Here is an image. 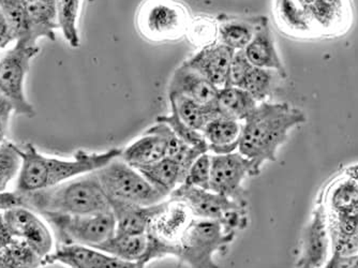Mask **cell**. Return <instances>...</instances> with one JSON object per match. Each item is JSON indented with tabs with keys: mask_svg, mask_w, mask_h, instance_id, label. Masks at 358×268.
<instances>
[{
	"mask_svg": "<svg viewBox=\"0 0 358 268\" xmlns=\"http://www.w3.org/2000/svg\"><path fill=\"white\" fill-rule=\"evenodd\" d=\"M307 122L299 108L287 102H262L243 122L238 152L259 175L266 162H275L289 132Z\"/></svg>",
	"mask_w": 358,
	"mask_h": 268,
	"instance_id": "1",
	"label": "cell"
},
{
	"mask_svg": "<svg viewBox=\"0 0 358 268\" xmlns=\"http://www.w3.org/2000/svg\"><path fill=\"white\" fill-rule=\"evenodd\" d=\"M193 220L192 211L180 199L170 197L157 205L146 230L148 249L140 264L146 267L156 260L176 258L179 245Z\"/></svg>",
	"mask_w": 358,
	"mask_h": 268,
	"instance_id": "4",
	"label": "cell"
},
{
	"mask_svg": "<svg viewBox=\"0 0 358 268\" xmlns=\"http://www.w3.org/2000/svg\"><path fill=\"white\" fill-rule=\"evenodd\" d=\"M110 201L138 206H154L168 197L159 192L142 173L120 157L94 171Z\"/></svg>",
	"mask_w": 358,
	"mask_h": 268,
	"instance_id": "6",
	"label": "cell"
},
{
	"mask_svg": "<svg viewBox=\"0 0 358 268\" xmlns=\"http://www.w3.org/2000/svg\"><path fill=\"white\" fill-rule=\"evenodd\" d=\"M170 131L168 125L156 122L140 139L122 149L120 158L136 169L166 158Z\"/></svg>",
	"mask_w": 358,
	"mask_h": 268,
	"instance_id": "16",
	"label": "cell"
},
{
	"mask_svg": "<svg viewBox=\"0 0 358 268\" xmlns=\"http://www.w3.org/2000/svg\"><path fill=\"white\" fill-rule=\"evenodd\" d=\"M170 197L184 201L194 218L218 221L236 233L248 227V203L237 202L220 193L186 185H180Z\"/></svg>",
	"mask_w": 358,
	"mask_h": 268,
	"instance_id": "7",
	"label": "cell"
},
{
	"mask_svg": "<svg viewBox=\"0 0 358 268\" xmlns=\"http://www.w3.org/2000/svg\"><path fill=\"white\" fill-rule=\"evenodd\" d=\"M331 255V241L327 213L323 206L315 201L299 239L295 266L323 268Z\"/></svg>",
	"mask_w": 358,
	"mask_h": 268,
	"instance_id": "12",
	"label": "cell"
},
{
	"mask_svg": "<svg viewBox=\"0 0 358 268\" xmlns=\"http://www.w3.org/2000/svg\"><path fill=\"white\" fill-rule=\"evenodd\" d=\"M122 150L120 148L108 149L103 153L78 150L73 158L62 159L45 156L28 143L21 147L23 163L16 179L15 190L30 193L53 188L80 175L99 170L113 159L120 157Z\"/></svg>",
	"mask_w": 358,
	"mask_h": 268,
	"instance_id": "2",
	"label": "cell"
},
{
	"mask_svg": "<svg viewBox=\"0 0 358 268\" xmlns=\"http://www.w3.org/2000/svg\"><path fill=\"white\" fill-rule=\"evenodd\" d=\"M219 88L184 64L177 68L169 85V94H180L205 106L215 104Z\"/></svg>",
	"mask_w": 358,
	"mask_h": 268,
	"instance_id": "20",
	"label": "cell"
},
{
	"mask_svg": "<svg viewBox=\"0 0 358 268\" xmlns=\"http://www.w3.org/2000/svg\"><path fill=\"white\" fill-rule=\"evenodd\" d=\"M51 264L68 268H146L138 262L124 261L96 248L80 245H58L42 261V266Z\"/></svg>",
	"mask_w": 358,
	"mask_h": 268,
	"instance_id": "15",
	"label": "cell"
},
{
	"mask_svg": "<svg viewBox=\"0 0 358 268\" xmlns=\"http://www.w3.org/2000/svg\"><path fill=\"white\" fill-rule=\"evenodd\" d=\"M39 52L38 45L15 43L0 58V92L13 104L14 114L28 118L36 116V110L26 97V76Z\"/></svg>",
	"mask_w": 358,
	"mask_h": 268,
	"instance_id": "9",
	"label": "cell"
},
{
	"mask_svg": "<svg viewBox=\"0 0 358 268\" xmlns=\"http://www.w3.org/2000/svg\"><path fill=\"white\" fill-rule=\"evenodd\" d=\"M57 235L59 245L96 248L115 234L116 221L112 211L96 215L42 213Z\"/></svg>",
	"mask_w": 358,
	"mask_h": 268,
	"instance_id": "8",
	"label": "cell"
},
{
	"mask_svg": "<svg viewBox=\"0 0 358 268\" xmlns=\"http://www.w3.org/2000/svg\"><path fill=\"white\" fill-rule=\"evenodd\" d=\"M257 176L252 163L237 150L225 155H211L210 190L237 202L248 203L243 183Z\"/></svg>",
	"mask_w": 358,
	"mask_h": 268,
	"instance_id": "11",
	"label": "cell"
},
{
	"mask_svg": "<svg viewBox=\"0 0 358 268\" xmlns=\"http://www.w3.org/2000/svg\"><path fill=\"white\" fill-rule=\"evenodd\" d=\"M24 206L22 193L17 191H0V211H9L15 207Z\"/></svg>",
	"mask_w": 358,
	"mask_h": 268,
	"instance_id": "38",
	"label": "cell"
},
{
	"mask_svg": "<svg viewBox=\"0 0 358 268\" xmlns=\"http://www.w3.org/2000/svg\"><path fill=\"white\" fill-rule=\"evenodd\" d=\"M215 104L219 116L243 122L259 104L243 88L227 85L219 90Z\"/></svg>",
	"mask_w": 358,
	"mask_h": 268,
	"instance_id": "23",
	"label": "cell"
},
{
	"mask_svg": "<svg viewBox=\"0 0 358 268\" xmlns=\"http://www.w3.org/2000/svg\"><path fill=\"white\" fill-rule=\"evenodd\" d=\"M14 113L13 104L7 97L0 92V142L6 140L10 118Z\"/></svg>",
	"mask_w": 358,
	"mask_h": 268,
	"instance_id": "37",
	"label": "cell"
},
{
	"mask_svg": "<svg viewBox=\"0 0 358 268\" xmlns=\"http://www.w3.org/2000/svg\"><path fill=\"white\" fill-rule=\"evenodd\" d=\"M156 122L168 125L171 130L175 133V136L179 140L182 141L185 144L194 147V148L201 149L203 152L209 153L208 146H207L206 141H205L202 133L190 128L188 125L185 124L174 108H171V113L169 115L157 117Z\"/></svg>",
	"mask_w": 358,
	"mask_h": 268,
	"instance_id": "33",
	"label": "cell"
},
{
	"mask_svg": "<svg viewBox=\"0 0 358 268\" xmlns=\"http://www.w3.org/2000/svg\"><path fill=\"white\" fill-rule=\"evenodd\" d=\"M22 195L24 206L40 215H96L110 211V199L96 172L80 175L53 188Z\"/></svg>",
	"mask_w": 358,
	"mask_h": 268,
	"instance_id": "3",
	"label": "cell"
},
{
	"mask_svg": "<svg viewBox=\"0 0 358 268\" xmlns=\"http://www.w3.org/2000/svg\"><path fill=\"white\" fill-rule=\"evenodd\" d=\"M250 64L257 68L275 70L287 76L282 60L275 48V37L271 31L268 20L262 16L261 23L255 31V37L243 50Z\"/></svg>",
	"mask_w": 358,
	"mask_h": 268,
	"instance_id": "19",
	"label": "cell"
},
{
	"mask_svg": "<svg viewBox=\"0 0 358 268\" xmlns=\"http://www.w3.org/2000/svg\"><path fill=\"white\" fill-rule=\"evenodd\" d=\"M15 239L6 223L3 211H0V251L11 245Z\"/></svg>",
	"mask_w": 358,
	"mask_h": 268,
	"instance_id": "41",
	"label": "cell"
},
{
	"mask_svg": "<svg viewBox=\"0 0 358 268\" xmlns=\"http://www.w3.org/2000/svg\"><path fill=\"white\" fill-rule=\"evenodd\" d=\"M317 201L329 217L358 216V163L331 177L320 191Z\"/></svg>",
	"mask_w": 358,
	"mask_h": 268,
	"instance_id": "13",
	"label": "cell"
},
{
	"mask_svg": "<svg viewBox=\"0 0 358 268\" xmlns=\"http://www.w3.org/2000/svg\"><path fill=\"white\" fill-rule=\"evenodd\" d=\"M236 234L218 221L194 218L179 245L176 259L189 268H219L215 258L227 253Z\"/></svg>",
	"mask_w": 358,
	"mask_h": 268,
	"instance_id": "5",
	"label": "cell"
},
{
	"mask_svg": "<svg viewBox=\"0 0 358 268\" xmlns=\"http://www.w3.org/2000/svg\"><path fill=\"white\" fill-rule=\"evenodd\" d=\"M243 122L227 117L210 120L202 131L211 155L231 154L238 150Z\"/></svg>",
	"mask_w": 358,
	"mask_h": 268,
	"instance_id": "21",
	"label": "cell"
},
{
	"mask_svg": "<svg viewBox=\"0 0 358 268\" xmlns=\"http://www.w3.org/2000/svg\"><path fill=\"white\" fill-rule=\"evenodd\" d=\"M187 36L195 46L211 45L218 42V21L208 16H201L189 24Z\"/></svg>",
	"mask_w": 358,
	"mask_h": 268,
	"instance_id": "34",
	"label": "cell"
},
{
	"mask_svg": "<svg viewBox=\"0 0 358 268\" xmlns=\"http://www.w3.org/2000/svg\"><path fill=\"white\" fill-rule=\"evenodd\" d=\"M262 16L250 19L223 17L218 22V42L233 51H243L255 37Z\"/></svg>",
	"mask_w": 358,
	"mask_h": 268,
	"instance_id": "24",
	"label": "cell"
},
{
	"mask_svg": "<svg viewBox=\"0 0 358 268\" xmlns=\"http://www.w3.org/2000/svg\"><path fill=\"white\" fill-rule=\"evenodd\" d=\"M0 265L5 268H38L42 266V259L25 241L15 239L0 251Z\"/></svg>",
	"mask_w": 358,
	"mask_h": 268,
	"instance_id": "31",
	"label": "cell"
},
{
	"mask_svg": "<svg viewBox=\"0 0 358 268\" xmlns=\"http://www.w3.org/2000/svg\"><path fill=\"white\" fill-rule=\"evenodd\" d=\"M110 211L115 217L116 233L132 235L146 233L150 218L158 205L144 207L116 201H110Z\"/></svg>",
	"mask_w": 358,
	"mask_h": 268,
	"instance_id": "25",
	"label": "cell"
},
{
	"mask_svg": "<svg viewBox=\"0 0 358 268\" xmlns=\"http://www.w3.org/2000/svg\"><path fill=\"white\" fill-rule=\"evenodd\" d=\"M6 223L14 239L25 241L43 261L53 253V235L36 211L25 206L3 211Z\"/></svg>",
	"mask_w": 358,
	"mask_h": 268,
	"instance_id": "14",
	"label": "cell"
},
{
	"mask_svg": "<svg viewBox=\"0 0 358 268\" xmlns=\"http://www.w3.org/2000/svg\"><path fill=\"white\" fill-rule=\"evenodd\" d=\"M0 268H5V267H3V266L0 265Z\"/></svg>",
	"mask_w": 358,
	"mask_h": 268,
	"instance_id": "42",
	"label": "cell"
},
{
	"mask_svg": "<svg viewBox=\"0 0 358 268\" xmlns=\"http://www.w3.org/2000/svg\"><path fill=\"white\" fill-rule=\"evenodd\" d=\"M188 10L175 0H148L138 14V28L150 41H173L186 35Z\"/></svg>",
	"mask_w": 358,
	"mask_h": 268,
	"instance_id": "10",
	"label": "cell"
},
{
	"mask_svg": "<svg viewBox=\"0 0 358 268\" xmlns=\"http://www.w3.org/2000/svg\"><path fill=\"white\" fill-rule=\"evenodd\" d=\"M285 76L275 70L252 66L241 88L248 92L257 104L266 102L280 85Z\"/></svg>",
	"mask_w": 358,
	"mask_h": 268,
	"instance_id": "29",
	"label": "cell"
},
{
	"mask_svg": "<svg viewBox=\"0 0 358 268\" xmlns=\"http://www.w3.org/2000/svg\"><path fill=\"white\" fill-rule=\"evenodd\" d=\"M22 163L21 147L7 140L0 142V191L7 190L9 183L17 179Z\"/></svg>",
	"mask_w": 358,
	"mask_h": 268,
	"instance_id": "32",
	"label": "cell"
},
{
	"mask_svg": "<svg viewBox=\"0 0 358 268\" xmlns=\"http://www.w3.org/2000/svg\"><path fill=\"white\" fill-rule=\"evenodd\" d=\"M96 249L103 251L112 257L129 262L142 261L148 249L146 233L140 235L116 233Z\"/></svg>",
	"mask_w": 358,
	"mask_h": 268,
	"instance_id": "27",
	"label": "cell"
},
{
	"mask_svg": "<svg viewBox=\"0 0 358 268\" xmlns=\"http://www.w3.org/2000/svg\"><path fill=\"white\" fill-rule=\"evenodd\" d=\"M11 42H15L11 28L3 12L0 9V50L7 48Z\"/></svg>",
	"mask_w": 358,
	"mask_h": 268,
	"instance_id": "40",
	"label": "cell"
},
{
	"mask_svg": "<svg viewBox=\"0 0 358 268\" xmlns=\"http://www.w3.org/2000/svg\"><path fill=\"white\" fill-rule=\"evenodd\" d=\"M27 24L28 45H37L38 40L55 41L58 28L55 0H22Z\"/></svg>",
	"mask_w": 358,
	"mask_h": 268,
	"instance_id": "18",
	"label": "cell"
},
{
	"mask_svg": "<svg viewBox=\"0 0 358 268\" xmlns=\"http://www.w3.org/2000/svg\"><path fill=\"white\" fill-rule=\"evenodd\" d=\"M252 64H250L243 51L235 52L234 55H233L232 62H231L227 85L241 87L243 80L246 78L250 70L252 69Z\"/></svg>",
	"mask_w": 358,
	"mask_h": 268,
	"instance_id": "36",
	"label": "cell"
},
{
	"mask_svg": "<svg viewBox=\"0 0 358 268\" xmlns=\"http://www.w3.org/2000/svg\"><path fill=\"white\" fill-rule=\"evenodd\" d=\"M169 101L185 124L201 133L210 120L219 117L215 104L205 106L180 94H169Z\"/></svg>",
	"mask_w": 358,
	"mask_h": 268,
	"instance_id": "26",
	"label": "cell"
},
{
	"mask_svg": "<svg viewBox=\"0 0 358 268\" xmlns=\"http://www.w3.org/2000/svg\"><path fill=\"white\" fill-rule=\"evenodd\" d=\"M235 51L220 42L201 48L198 53L184 62L187 66L198 72L217 88L227 85L231 62Z\"/></svg>",
	"mask_w": 358,
	"mask_h": 268,
	"instance_id": "17",
	"label": "cell"
},
{
	"mask_svg": "<svg viewBox=\"0 0 358 268\" xmlns=\"http://www.w3.org/2000/svg\"><path fill=\"white\" fill-rule=\"evenodd\" d=\"M323 268H358V253L352 255L331 253Z\"/></svg>",
	"mask_w": 358,
	"mask_h": 268,
	"instance_id": "39",
	"label": "cell"
},
{
	"mask_svg": "<svg viewBox=\"0 0 358 268\" xmlns=\"http://www.w3.org/2000/svg\"><path fill=\"white\" fill-rule=\"evenodd\" d=\"M57 10L58 28L64 40L71 48L80 46L78 17H80L82 0H55Z\"/></svg>",
	"mask_w": 358,
	"mask_h": 268,
	"instance_id": "30",
	"label": "cell"
},
{
	"mask_svg": "<svg viewBox=\"0 0 358 268\" xmlns=\"http://www.w3.org/2000/svg\"><path fill=\"white\" fill-rule=\"evenodd\" d=\"M138 170L159 192L168 197L184 183L187 176L182 165L168 157L152 164L138 167Z\"/></svg>",
	"mask_w": 358,
	"mask_h": 268,
	"instance_id": "22",
	"label": "cell"
},
{
	"mask_svg": "<svg viewBox=\"0 0 358 268\" xmlns=\"http://www.w3.org/2000/svg\"><path fill=\"white\" fill-rule=\"evenodd\" d=\"M275 14L281 27L289 35H306L315 28L310 16L296 0H275Z\"/></svg>",
	"mask_w": 358,
	"mask_h": 268,
	"instance_id": "28",
	"label": "cell"
},
{
	"mask_svg": "<svg viewBox=\"0 0 358 268\" xmlns=\"http://www.w3.org/2000/svg\"><path fill=\"white\" fill-rule=\"evenodd\" d=\"M210 176L211 154L205 153L192 163L182 185L210 190Z\"/></svg>",
	"mask_w": 358,
	"mask_h": 268,
	"instance_id": "35",
	"label": "cell"
}]
</instances>
